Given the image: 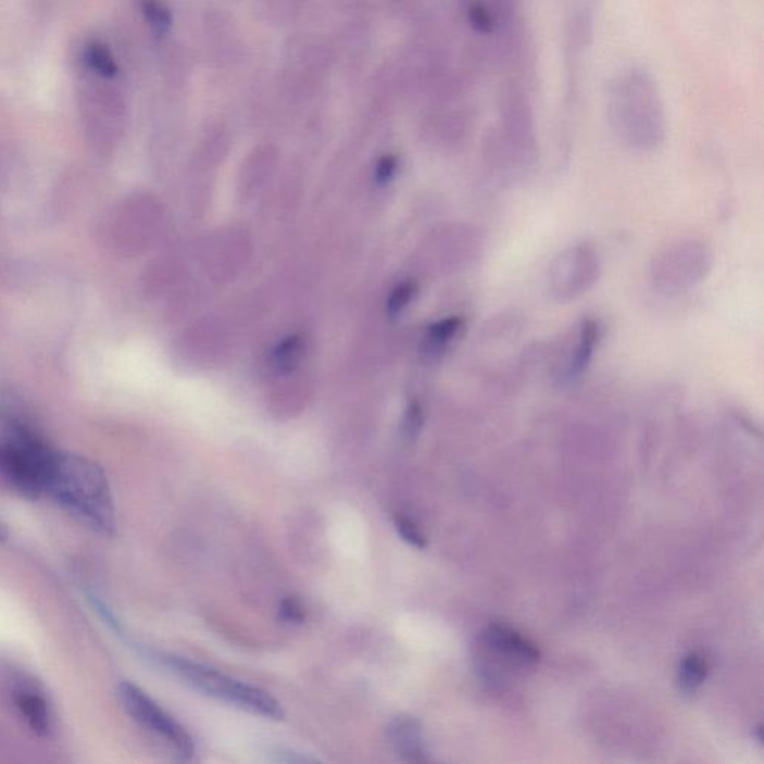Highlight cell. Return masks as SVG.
Here are the masks:
<instances>
[{
	"label": "cell",
	"instance_id": "obj_6",
	"mask_svg": "<svg viewBox=\"0 0 764 764\" xmlns=\"http://www.w3.org/2000/svg\"><path fill=\"white\" fill-rule=\"evenodd\" d=\"M55 451L48 442L23 447L0 438V475L26 498H39Z\"/></svg>",
	"mask_w": 764,
	"mask_h": 764
},
{
	"label": "cell",
	"instance_id": "obj_9",
	"mask_svg": "<svg viewBox=\"0 0 764 764\" xmlns=\"http://www.w3.org/2000/svg\"><path fill=\"white\" fill-rule=\"evenodd\" d=\"M598 339V324H596L593 320H587V322H584L581 331H579L578 347H576L569 365H567V379L578 378L579 375L583 374L584 370L588 366V363H590L591 358H593V351Z\"/></svg>",
	"mask_w": 764,
	"mask_h": 764
},
{
	"label": "cell",
	"instance_id": "obj_17",
	"mask_svg": "<svg viewBox=\"0 0 764 764\" xmlns=\"http://www.w3.org/2000/svg\"><path fill=\"white\" fill-rule=\"evenodd\" d=\"M415 290H417V287H415L414 283L408 281L399 284V286L391 291L390 298H388V314L398 315L399 312L405 310V308L410 305L412 298H414Z\"/></svg>",
	"mask_w": 764,
	"mask_h": 764
},
{
	"label": "cell",
	"instance_id": "obj_10",
	"mask_svg": "<svg viewBox=\"0 0 764 764\" xmlns=\"http://www.w3.org/2000/svg\"><path fill=\"white\" fill-rule=\"evenodd\" d=\"M710 665L706 657L699 653L687 654L678 671V686L684 694H693L705 682Z\"/></svg>",
	"mask_w": 764,
	"mask_h": 764
},
{
	"label": "cell",
	"instance_id": "obj_13",
	"mask_svg": "<svg viewBox=\"0 0 764 764\" xmlns=\"http://www.w3.org/2000/svg\"><path fill=\"white\" fill-rule=\"evenodd\" d=\"M465 14L472 29L483 36L496 35V22L484 0H466Z\"/></svg>",
	"mask_w": 764,
	"mask_h": 764
},
{
	"label": "cell",
	"instance_id": "obj_4",
	"mask_svg": "<svg viewBox=\"0 0 764 764\" xmlns=\"http://www.w3.org/2000/svg\"><path fill=\"white\" fill-rule=\"evenodd\" d=\"M541 659L535 642L506 624L493 623L487 627L479 642L478 671L491 682L506 681L512 669H526Z\"/></svg>",
	"mask_w": 764,
	"mask_h": 764
},
{
	"label": "cell",
	"instance_id": "obj_19",
	"mask_svg": "<svg viewBox=\"0 0 764 764\" xmlns=\"http://www.w3.org/2000/svg\"><path fill=\"white\" fill-rule=\"evenodd\" d=\"M422 408H419L418 403H411L410 408H408L406 411L405 422H403V435H405L406 439H410V441H412V439L417 438L419 430H422Z\"/></svg>",
	"mask_w": 764,
	"mask_h": 764
},
{
	"label": "cell",
	"instance_id": "obj_12",
	"mask_svg": "<svg viewBox=\"0 0 764 764\" xmlns=\"http://www.w3.org/2000/svg\"><path fill=\"white\" fill-rule=\"evenodd\" d=\"M84 60L87 66L93 70L100 77L114 78L117 77L118 66L115 59L112 58L111 51L103 43L91 42L84 51Z\"/></svg>",
	"mask_w": 764,
	"mask_h": 764
},
{
	"label": "cell",
	"instance_id": "obj_2",
	"mask_svg": "<svg viewBox=\"0 0 764 764\" xmlns=\"http://www.w3.org/2000/svg\"><path fill=\"white\" fill-rule=\"evenodd\" d=\"M159 660L167 671L200 693L259 717L275 719V722L284 718L281 703L262 688L238 681L212 667L177 657V655H162Z\"/></svg>",
	"mask_w": 764,
	"mask_h": 764
},
{
	"label": "cell",
	"instance_id": "obj_21",
	"mask_svg": "<svg viewBox=\"0 0 764 764\" xmlns=\"http://www.w3.org/2000/svg\"><path fill=\"white\" fill-rule=\"evenodd\" d=\"M8 531L5 529V526H3L2 523H0V541H3V539H7Z\"/></svg>",
	"mask_w": 764,
	"mask_h": 764
},
{
	"label": "cell",
	"instance_id": "obj_14",
	"mask_svg": "<svg viewBox=\"0 0 764 764\" xmlns=\"http://www.w3.org/2000/svg\"><path fill=\"white\" fill-rule=\"evenodd\" d=\"M462 327V320L447 318L431 324L426 335V346L430 353H439L454 338Z\"/></svg>",
	"mask_w": 764,
	"mask_h": 764
},
{
	"label": "cell",
	"instance_id": "obj_16",
	"mask_svg": "<svg viewBox=\"0 0 764 764\" xmlns=\"http://www.w3.org/2000/svg\"><path fill=\"white\" fill-rule=\"evenodd\" d=\"M394 527L400 538L410 543L411 547L418 548V550L427 547L426 535L423 534V530L419 529L418 524L414 519L402 514L396 515Z\"/></svg>",
	"mask_w": 764,
	"mask_h": 764
},
{
	"label": "cell",
	"instance_id": "obj_20",
	"mask_svg": "<svg viewBox=\"0 0 764 764\" xmlns=\"http://www.w3.org/2000/svg\"><path fill=\"white\" fill-rule=\"evenodd\" d=\"M396 171H398V158L391 154L384 155L383 159H379L377 167H375V181L379 186H386L387 183L393 179Z\"/></svg>",
	"mask_w": 764,
	"mask_h": 764
},
{
	"label": "cell",
	"instance_id": "obj_11",
	"mask_svg": "<svg viewBox=\"0 0 764 764\" xmlns=\"http://www.w3.org/2000/svg\"><path fill=\"white\" fill-rule=\"evenodd\" d=\"M303 338L300 335H291L283 339L277 347L274 348L271 355L272 366L281 374L295 371L299 366L300 360L303 358Z\"/></svg>",
	"mask_w": 764,
	"mask_h": 764
},
{
	"label": "cell",
	"instance_id": "obj_18",
	"mask_svg": "<svg viewBox=\"0 0 764 764\" xmlns=\"http://www.w3.org/2000/svg\"><path fill=\"white\" fill-rule=\"evenodd\" d=\"M279 618L288 624H302L306 618L305 606L298 598L288 596L281 600V605H279Z\"/></svg>",
	"mask_w": 764,
	"mask_h": 764
},
{
	"label": "cell",
	"instance_id": "obj_5",
	"mask_svg": "<svg viewBox=\"0 0 764 764\" xmlns=\"http://www.w3.org/2000/svg\"><path fill=\"white\" fill-rule=\"evenodd\" d=\"M118 698L130 717L170 747L178 757L193 759L196 747L189 731L167 714L142 688L124 681L118 686Z\"/></svg>",
	"mask_w": 764,
	"mask_h": 764
},
{
	"label": "cell",
	"instance_id": "obj_3",
	"mask_svg": "<svg viewBox=\"0 0 764 764\" xmlns=\"http://www.w3.org/2000/svg\"><path fill=\"white\" fill-rule=\"evenodd\" d=\"M611 102L612 117L631 141H655L662 134V103L653 79L646 72L631 70L619 77L612 89Z\"/></svg>",
	"mask_w": 764,
	"mask_h": 764
},
{
	"label": "cell",
	"instance_id": "obj_7",
	"mask_svg": "<svg viewBox=\"0 0 764 764\" xmlns=\"http://www.w3.org/2000/svg\"><path fill=\"white\" fill-rule=\"evenodd\" d=\"M387 742L400 760L408 763L430 762L424 743L422 723L411 715H399L387 726Z\"/></svg>",
	"mask_w": 764,
	"mask_h": 764
},
{
	"label": "cell",
	"instance_id": "obj_15",
	"mask_svg": "<svg viewBox=\"0 0 764 764\" xmlns=\"http://www.w3.org/2000/svg\"><path fill=\"white\" fill-rule=\"evenodd\" d=\"M142 12L147 22L158 34H166L172 24L171 12L158 0H142Z\"/></svg>",
	"mask_w": 764,
	"mask_h": 764
},
{
	"label": "cell",
	"instance_id": "obj_8",
	"mask_svg": "<svg viewBox=\"0 0 764 764\" xmlns=\"http://www.w3.org/2000/svg\"><path fill=\"white\" fill-rule=\"evenodd\" d=\"M15 706L29 724L32 730L39 736H48L53 730V714L48 705L46 696L34 687L20 686L14 691Z\"/></svg>",
	"mask_w": 764,
	"mask_h": 764
},
{
	"label": "cell",
	"instance_id": "obj_1",
	"mask_svg": "<svg viewBox=\"0 0 764 764\" xmlns=\"http://www.w3.org/2000/svg\"><path fill=\"white\" fill-rule=\"evenodd\" d=\"M43 494L50 496L90 529L105 535L115 530L110 481L93 460L55 451L43 484Z\"/></svg>",
	"mask_w": 764,
	"mask_h": 764
}]
</instances>
